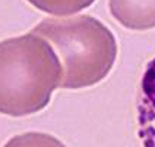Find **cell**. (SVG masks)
I'll return each instance as SVG.
<instances>
[{"instance_id": "6da1fadb", "label": "cell", "mask_w": 155, "mask_h": 147, "mask_svg": "<svg viewBox=\"0 0 155 147\" xmlns=\"http://www.w3.org/2000/svg\"><path fill=\"white\" fill-rule=\"evenodd\" d=\"M63 69L48 41L28 33L0 41V113L32 115L48 104Z\"/></svg>"}, {"instance_id": "7a4b0ae2", "label": "cell", "mask_w": 155, "mask_h": 147, "mask_svg": "<svg viewBox=\"0 0 155 147\" xmlns=\"http://www.w3.org/2000/svg\"><path fill=\"white\" fill-rule=\"evenodd\" d=\"M32 33L45 38L59 56L63 88L95 86L110 74L116 62L117 43L113 33L89 15L44 19Z\"/></svg>"}, {"instance_id": "3957f363", "label": "cell", "mask_w": 155, "mask_h": 147, "mask_svg": "<svg viewBox=\"0 0 155 147\" xmlns=\"http://www.w3.org/2000/svg\"><path fill=\"white\" fill-rule=\"evenodd\" d=\"M138 137L143 147H155V56L147 63L136 100Z\"/></svg>"}, {"instance_id": "277c9868", "label": "cell", "mask_w": 155, "mask_h": 147, "mask_svg": "<svg viewBox=\"0 0 155 147\" xmlns=\"http://www.w3.org/2000/svg\"><path fill=\"white\" fill-rule=\"evenodd\" d=\"M110 12L123 26L143 31L155 26V0H110Z\"/></svg>"}, {"instance_id": "5b68a950", "label": "cell", "mask_w": 155, "mask_h": 147, "mask_svg": "<svg viewBox=\"0 0 155 147\" xmlns=\"http://www.w3.org/2000/svg\"><path fill=\"white\" fill-rule=\"evenodd\" d=\"M32 6L50 15H72L88 8L95 0H28Z\"/></svg>"}, {"instance_id": "8992f818", "label": "cell", "mask_w": 155, "mask_h": 147, "mask_svg": "<svg viewBox=\"0 0 155 147\" xmlns=\"http://www.w3.org/2000/svg\"><path fill=\"white\" fill-rule=\"evenodd\" d=\"M3 147H66L59 138L45 132H24L9 140Z\"/></svg>"}]
</instances>
